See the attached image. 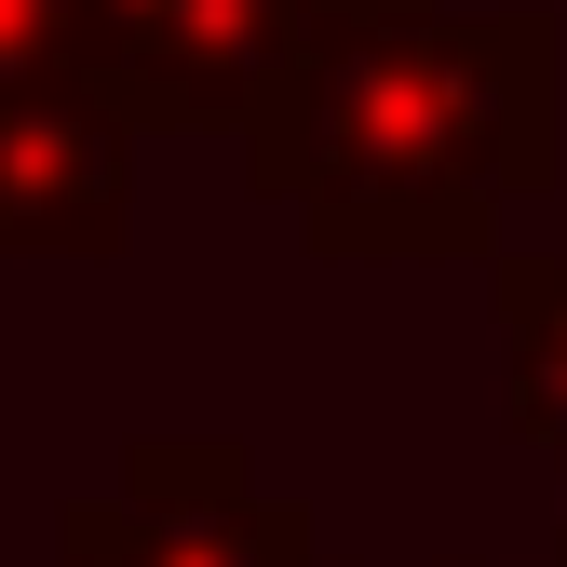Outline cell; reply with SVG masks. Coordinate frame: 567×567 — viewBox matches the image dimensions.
Returning a JSON list of instances; mask_svg holds the SVG:
<instances>
[{
  "instance_id": "cell-1",
  "label": "cell",
  "mask_w": 567,
  "mask_h": 567,
  "mask_svg": "<svg viewBox=\"0 0 567 567\" xmlns=\"http://www.w3.org/2000/svg\"><path fill=\"white\" fill-rule=\"evenodd\" d=\"M554 176V28L540 14H433V0H298L257 189L298 203L338 257H460L501 203Z\"/></svg>"
},
{
  "instance_id": "cell-2",
  "label": "cell",
  "mask_w": 567,
  "mask_h": 567,
  "mask_svg": "<svg viewBox=\"0 0 567 567\" xmlns=\"http://www.w3.org/2000/svg\"><path fill=\"white\" fill-rule=\"evenodd\" d=\"M298 0H68V68L122 122H257Z\"/></svg>"
},
{
  "instance_id": "cell-3",
  "label": "cell",
  "mask_w": 567,
  "mask_h": 567,
  "mask_svg": "<svg viewBox=\"0 0 567 567\" xmlns=\"http://www.w3.org/2000/svg\"><path fill=\"white\" fill-rule=\"evenodd\" d=\"M68 567H311V514L270 501L244 446H135L122 501L68 527Z\"/></svg>"
},
{
  "instance_id": "cell-4",
  "label": "cell",
  "mask_w": 567,
  "mask_h": 567,
  "mask_svg": "<svg viewBox=\"0 0 567 567\" xmlns=\"http://www.w3.org/2000/svg\"><path fill=\"white\" fill-rule=\"evenodd\" d=\"M135 217V176H122V109L54 82H14L0 95V257H109Z\"/></svg>"
},
{
  "instance_id": "cell-5",
  "label": "cell",
  "mask_w": 567,
  "mask_h": 567,
  "mask_svg": "<svg viewBox=\"0 0 567 567\" xmlns=\"http://www.w3.org/2000/svg\"><path fill=\"white\" fill-rule=\"evenodd\" d=\"M501 351H514V419L540 446H567V257L501 270Z\"/></svg>"
},
{
  "instance_id": "cell-6",
  "label": "cell",
  "mask_w": 567,
  "mask_h": 567,
  "mask_svg": "<svg viewBox=\"0 0 567 567\" xmlns=\"http://www.w3.org/2000/svg\"><path fill=\"white\" fill-rule=\"evenodd\" d=\"M554 567H567V527H554Z\"/></svg>"
}]
</instances>
